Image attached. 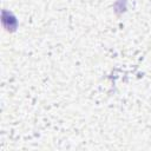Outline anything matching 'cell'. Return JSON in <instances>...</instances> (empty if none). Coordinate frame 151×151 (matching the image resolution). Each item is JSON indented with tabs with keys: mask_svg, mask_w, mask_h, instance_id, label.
<instances>
[]
</instances>
